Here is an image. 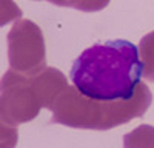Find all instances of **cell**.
Segmentation results:
<instances>
[{"instance_id": "cell-1", "label": "cell", "mask_w": 154, "mask_h": 148, "mask_svg": "<svg viewBox=\"0 0 154 148\" xmlns=\"http://www.w3.org/2000/svg\"><path fill=\"white\" fill-rule=\"evenodd\" d=\"M143 74L139 48L116 39L96 43L72 62L69 79L80 94L93 100H130Z\"/></svg>"}]
</instances>
